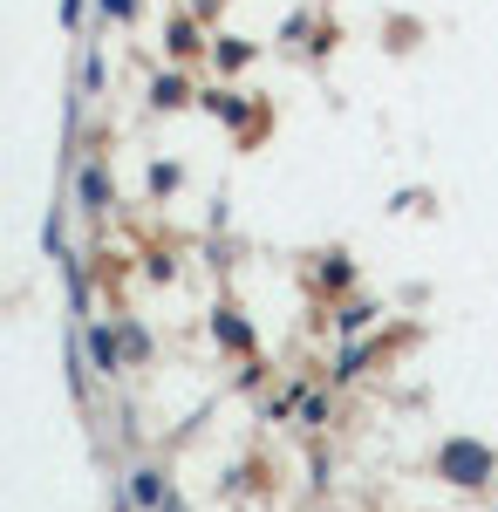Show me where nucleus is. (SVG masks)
I'll list each match as a JSON object with an SVG mask.
<instances>
[{"instance_id":"1","label":"nucleus","mask_w":498,"mask_h":512,"mask_svg":"<svg viewBox=\"0 0 498 512\" xmlns=\"http://www.w3.org/2000/svg\"><path fill=\"white\" fill-rule=\"evenodd\" d=\"M492 472H498L492 444H478V437H444V444H437V478H451V485H464V492L492 485Z\"/></svg>"},{"instance_id":"2","label":"nucleus","mask_w":498,"mask_h":512,"mask_svg":"<svg viewBox=\"0 0 498 512\" xmlns=\"http://www.w3.org/2000/svg\"><path fill=\"white\" fill-rule=\"evenodd\" d=\"M82 355H89V369H96V376H116V369L130 362V355H123V335L103 328V321H89V328H82Z\"/></svg>"},{"instance_id":"3","label":"nucleus","mask_w":498,"mask_h":512,"mask_svg":"<svg viewBox=\"0 0 498 512\" xmlns=\"http://www.w3.org/2000/svg\"><path fill=\"white\" fill-rule=\"evenodd\" d=\"M76 198H82V212H110V171H103V158H89V164H82Z\"/></svg>"},{"instance_id":"4","label":"nucleus","mask_w":498,"mask_h":512,"mask_svg":"<svg viewBox=\"0 0 498 512\" xmlns=\"http://www.w3.org/2000/svg\"><path fill=\"white\" fill-rule=\"evenodd\" d=\"M164 499H171V485H164V472H157V465H137V472H130V506L157 512Z\"/></svg>"},{"instance_id":"5","label":"nucleus","mask_w":498,"mask_h":512,"mask_svg":"<svg viewBox=\"0 0 498 512\" xmlns=\"http://www.w3.org/2000/svg\"><path fill=\"white\" fill-rule=\"evenodd\" d=\"M212 335H219L232 355H253V328L239 321V308H219V315H212Z\"/></svg>"},{"instance_id":"6","label":"nucleus","mask_w":498,"mask_h":512,"mask_svg":"<svg viewBox=\"0 0 498 512\" xmlns=\"http://www.w3.org/2000/svg\"><path fill=\"white\" fill-rule=\"evenodd\" d=\"M116 335H123V355H130V362H151V335H144L137 321H116Z\"/></svg>"},{"instance_id":"7","label":"nucleus","mask_w":498,"mask_h":512,"mask_svg":"<svg viewBox=\"0 0 498 512\" xmlns=\"http://www.w3.org/2000/svg\"><path fill=\"white\" fill-rule=\"evenodd\" d=\"M151 103H157V110H178V103H185V82H178V76H157L151 82Z\"/></svg>"},{"instance_id":"8","label":"nucleus","mask_w":498,"mask_h":512,"mask_svg":"<svg viewBox=\"0 0 498 512\" xmlns=\"http://www.w3.org/2000/svg\"><path fill=\"white\" fill-rule=\"evenodd\" d=\"M369 315H376V308H362V301H355V308H342V335H355V328H369Z\"/></svg>"},{"instance_id":"9","label":"nucleus","mask_w":498,"mask_h":512,"mask_svg":"<svg viewBox=\"0 0 498 512\" xmlns=\"http://www.w3.org/2000/svg\"><path fill=\"white\" fill-rule=\"evenodd\" d=\"M321 287H348V260L335 253V267H321Z\"/></svg>"},{"instance_id":"10","label":"nucleus","mask_w":498,"mask_h":512,"mask_svg":"<svg viewBox=\"0 0 498 512\" xmlns=\"http://www.w3.org/2000/svg\"><path fill=\"white\" fill-rule=\"evenodd\" d=\"M103 14H130V0H103Z\"/></svg>"},{"instance_id":"11","label":"nucleus","mask_w":498,"mask_h":512,"mask_svg":"<svg viewBox=\"0 0 498 512\" xmlns=\"http://www.w3.org/2000/svg\"><path fill=\"white\" fill-rule=\"evenodd\" d=\"M157 512H185V499H178V492H171V499H164V506H157Z\"/></svg>"}]
</instances>
